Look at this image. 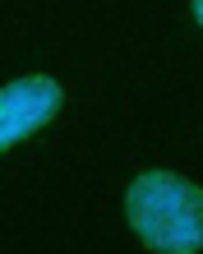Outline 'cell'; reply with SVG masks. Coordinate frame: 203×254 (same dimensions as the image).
<instances>
[{"label":"cell","mask_w":203,"mask_h":254,"mask_svg":"<svg viewBox=\"0 0 203 254\" xmlns=\"http://www.w3.org/2000/svg\"><path fill=\"white\" fill-rule=\"evenodd\" d=\"M129 222L152 250L194 254L203 245V190L171 171H148L129 185Z\"/></svg>","instance_id":"1"},{"label":"cell","mask_w":203,"mask_h":254,"mask_svg":"<svg viewBox=\"0 0 203 254\" xmlns=\"http://www.w3.org/2000/svg\"><path fill=\"white\" fill-rule=\"evenodd\" d=\"M55 107H60V83H51V79L9 83L5 93H0V148H9V143H19L23 134H33Z\"/></svg>","instance_id":"2"},{"label":"cell","mask_w":203,"mask_h":254,"mask_svg":"<svg viewBox=\"0 0 203 254\" xmlns=\"http://www.w3.org/2000/svg\"><path fill=\"white\" fill-rule=\"evenodd\" d=\"M194 14H199V23H203V0H194Z\"/></svg>","instance_id":"3"}]
</instances>
